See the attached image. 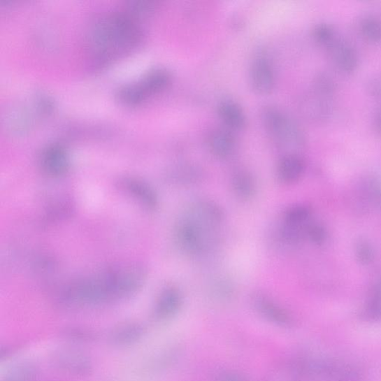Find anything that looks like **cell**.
Here are the masks:
<instances>
[{
    "instance_id": "obj_1",
    "label": "cell",
    "mask_w": 381,
    "mask_h": 381,
    "mask_svg": "<svg viewBox=\"0 0 381 381\" xmlns=\"http://www.w3.org/2000/svg\"><path fill=\"white\" fill-rule=\"evenodd\" d=\"M87 38L92 60L106 64L136 48L143 40V31L133 15L113 13L96 19Z\"/></svg>"
},
{
    "instance_id": "obj_2",
    "label": "cell",
    "mask_w": 381,
    "mask_h": 381,
    "mask_svg": "<svg viewBox=\"0 0 381 381\" xmlns=\"http://www.w3.org/2000/svg\"><path fill=\"white\" fill-rule=\"evenodd\" d=\"M223 219L210 203L195 201L190 204L175 229L176 244L190 257L209 252L217 241V230Z\"/></svg>"
},
{
    "instance_id": "obj_3",
    "label": "cell",
    "mask_w": 381,
    "mask_h": 381,
    "mask_svg": "<svg viewBox=\"0 0 381 381\" xmlns=\"http://www.w3.org/2000/svg\"><path fill=\"white\" fill-rule=\"evenodd\" d=\"M265 130L273 143L283 149H300L306 143L305 134L290 115L279 108L267 106L261 112Z\"/></svg>"
},
{
    "instance_id": "obj_4",
    "label": "cell",
    "mask_w": 381,
    "mask_h": 381,
    "mask_svg": "<svg viewBox=\"0 0 381 381\" xmlns=\"http://www.w3.org/2000/svg\"><path fill=\"white\" fill-rule=\"evenodd\" d=\"M171 80V74L166 69H154L137 82L121 88L119 92L120 99L126 105H138L148 98L164 91L169 86Z\"/></svg>"
},
{
    "instance_id": "obj_5",
    "label": "cell",
    "mask_w": 381,
    "mask_h": 381,
    "mask_svg": "<svg viewBox=\"0 0 381 381\" xmlns=\"http://www.w3.org/2000/svg\"><path fill=\"white\" fill-rule=\"evenodd\" d=\"M250 83L259 95L271 94L275 86V75L267 55L259 52L254 57L250 67Z\"/></svg>"
},
{
    "instance_id": "obj_6",
    "label": "cell",
    "mask_w": 381,
    "mask_h": 381,
    "mask_svg": "<svg viewBox=\"0 0 381 381\" xmlns=\"http://www.w3.org/2000/svg\"><path fill=\"white\" fill-rule=\"evenodd\" d=\"M327 49L333 66L340 72L351 74L359 66V55L350 42L336 38Z\"/></svg>"
},
{
    "instance_id": "obj_7",
    "label": "cell",
    "mask_w": 381,
    "mask_h": 381,
    "mask_svg": "<svg viewBox=\"0 0 381 381\" xmlns=\"http://www.w3.org/2000/svg\"><path fill=\"white\" fill-rule=\"evenodd\" d=\"M329 99L313 89L300 99L299 108L303 117L309 121L322 122L326 121L331 113Z\"/></svg>"
},
{
    "instance_id": "obj_8",
    "label": "cell",
    "mask_w": 381,
    "mask_h": 381,
    "mask_svg": "<svg viewBox=\"0 0 381 381\" xmlns=\"http://www.w3.org/2000/svg\"><path fill=\"white\" fill-rule=\"evenodd\" d=\"M217 114L226 129L231 131H239L246 128V114L238 103L233 100L225 99L219 103Z\"/></svg>"
},
{
    "instance_id": "obj_9",
    "label": "cell",
    "mask_w": 381,
    "mask_h": 381,
    "mask_svg": "<svg viewBox=\"0 0 381 381\" xmlns=\"http://www.w3.org/2000/svg\"><path fill=\"white\" fill-rule=\"evenodd\" d=\"M208 145L215 157L226 159L234 154L237 141L233 131L218 129L213 131L208 138Z\"/></svg>"
},
{
    "instance_id": "obj_10",
    "label": "cell",
    "mask_w": 381,
    "mask_h": 381,
    "mask_svg": "<svg viewBox=\"0 0 381 381\" xmlns=\"http://www.w3.org/2000/svg\"><path fill=\"white\" fill-rule=\"evenodd\" d=\"M41 161L43 169L53 175H62L69 167L67 152L59 144H52L44 148Z\"/></svg>"
},
{
    "instance_id": "obj_11",
    "label": "cell",
    "mask_w": 381,
    "mask_h": 381,
    "mask_svg": "<svg viewBox=\"0 0 381 381\" xmlns=\"http://www.w3.org/2000/svg\"><path fill=\"white\" fill-rule=\"evenodd\" d=\"M305 168V161L301 157L294 153L287 154L277 165V177L284 183H293L303 176Z\"/></svg>"
},
{
    "instance_id": "obj_12",
    "label": "cell",
    "mask_w": 381,
    "mask_h": 381,
    "mask_svg": "<svg viewBox=\"0 0 381 381\" xmlns=\"http://www.w3.org/2000/svg\"><path fill=\"white\" fill-rule=\"evenodd\" d=\"M252 302L254 306L265 317L282 325L289 323L290 317L288 316L286 311L266 295L257 294L253 296Z\"/></svg>"
},
{
    "instance_id": "obj_13",
    "label": "cell",
    "mask_w": 381,
    "mask_h": 381,
    "mask_svg": "<svg viewBox=\"0 0 381 381\" xmlns=\"http://www.w3.org/2000/svg\"><path fill=\"white\" fill-rule=\"evenodd\" d=\"M232 187L237 197L241 200L251 199L257 191L255 179L247 170L239 169L232 177Z\"/></svg>"
},
{
    "instance_id": "obj_14",
    "label": "cell",
    "mask_w": 381,
    "mask_h": 381,
    "mask_svg": "<svg viewBox=\"0 0 381 381\" xmlns=\"http://www.w3.org/2000/svg\"><path fill=\"white\" fill-rule=\"evenodd\" d=\"M182 302L178 288L169 287L161 293L157 306V314L160 317H168L177 312Z\"/></svg>"
},
{
    "instance_id": "obj_15",
    "label": "cell",
    "mask_w": 381,
    "mask_h": 381,
    "mask_svg": "<svg viewBox=\"0 0 381 381\" xmlns=\"http://www.w3.org/2000/svg\"><path fill=\"white\" fill-rule=\"evenodd\" d=\"M359 31L361 36L368 42L377 43L381 41V21L373 16L364 17L359 22Z\"/></svg>"
},
{
    "instance_id": "obj_16",
    "label": "cell",
    "mask_w": 381,
    "mask_h": 381,
    "mask_svg": "<svg viewBox=\"0 0 381 381\" xmlns=\"http://www.w3.org/2000/svg\"><path fill=\"white\" fill-rule=\"evenodd\" d=\"M310 217L309 208L304 205H296L288 208L284 215L283 222L292 225L306 227Z\"/></svg>"
},
{
    "instance_id": "obj_17",
    "label": "cell",
    "mask_w": 381,
    "mask_h": 381,
    "mask_svg": "<svg viewBox=\"0 0 381 381\" xmlns=\"http://www.w3.org/2000/svg\"><path fill=\"white\" fill-rule=\"evenodd\" d=\"M313 89L322 96L331 98L337 90V85L329 74L320 73L314 80Z\"/></svg>"
},
{
    "instance_id": "obj_18",
    "label": "cell",
    "mask_w": 381,
    "mask_h": 381,
    "mask_svg": "<svg viewBox=\"0 0 381 381\" xmlns=\"http://www.w3.org/2000/svg\"><path fill=\"white\" fill-rule=\"evenodd\" d=\"M313 36L317 43L326 48L337 38L333 29L325 23H322L315 28Z\"/></svg>"
},
{
    "instance_id": "obj_19",
    "label": "cell",
    "mask_w": 381,
    "mask_h": 381,
    "mask_svg": "<svg viewBox=\"0 0 381 381\" xmlns=\"http://www.w3.org/2000/svg\"><path fill=\"white\" fill-rule=\"evenodd\" d=\"M357 258L362 264H369L374 259V250L368 242L362 240L357 242L356 246Z\"/></svg>"
},
{
    "instance_id": "obj_20",
    "label": "cell",
    "mask_w": 381,
    "mask_h": 381,
    "mask_svg": "<svg viewBox=\"0 0 381 381\" xmlns=\"http://www.w3.org/2000/svg\"><path fill=\"white\" fill-rule=\"evenodd\" d=\"M306 236L317 245L322 244L326 239V229L316 224L308 226Z\"/></svg>"
},
{
    "instance_id": "obj_21",
    "label": "cell",
    "mask_w": 381,
    "mask_h": 381,
    "mask_svg": "<svg viewBox=\"0 0 381 381\" xmlns=\"http://www.w3.org/2000/svg\"><path fill=\"white\" fill-rule=\"evenodd\" d=\"M366 90L372 97L381 100V74H375L368 79Z\"/></svg>"
},
{
    "instance_id": "obj_22",
    "label": "cell",
    "mask_w": 381,
    "mask_h": 381,
    "mask_svg": "<svg viewBox=\"0 0 381 381\" xmlns=\"http://www.w3.org/2000/svg\"><path fill=\"white\" fill-rule=\"evenodd\" d=\"M233 284L228 280L222 279L215 282L214 289L215 293L220 294L221 296H228L233 292Z\"/></svg>"
},
{
    "instance_id": "obj_23",
    "label": "cell",
    "mask_w": 381,
    "mask_h": 381,
    "mask_svg": "<svg viewBox=\"0 0 381 381\" xmlns=\"http://www.w3.org/2000/svg\"><path fill=\"white\" fill-rule=\"evenodd\" d=\"M138 331H136V329H134L133 331L131 329H127L125 331H122L120 333L117 334V340L124 343L125 341H131L135 340L138 336Z\"/></svg>"
},
{
    "instance_id": "obj_24",
    "label": "cell",
    "mask_w": 381,
    "mask_h": 381,
    "mask_svg": "<svg viewBox=\"0 0 381 381\" xmlns=\"http://www.w3.org/2000/svg\"><path fill=\"white\" fill-rule=\"evenodd\" d=\"M374 123L376 129L381 133V110L375 113Z\"/></svg>"
}]
</instances>
